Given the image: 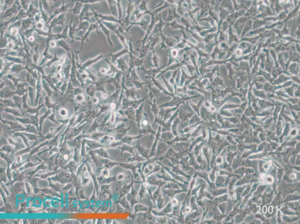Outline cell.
<instances>
[{
    "mask_svg": "<svg viewBox=\"0 0 300 224\" xmlns=\"http://www.w3.org/2000/svg\"><path fill=\"white\" fill-rule=\"evenodd\" d=\"M90 180V179L89 178H84L83 179V184L85 186L88 185L89 183Z\"/></svg>",
    "mask_w": 300,
    "mask_h": 224,
    "instance_id": "32",
    "label": "cell"
},
{
    "mask_svg": "<svg viewBox=\"0 0 300 224\" xmlns=\"http://www.w3.org/2000/svg\"><path fill=\"white\" fill-rule=\"evenodd\" d=\"M106 56H107L103 55V54H101V55L97 56L95 58L88 59V60L84 63V66L85 67V68H88V67L91 66L92 65L98 62V61H100L101 59L104 58L106 57Z\"/></svg>",
    "mask_w": 300,
    "mask_h": 224,
    "instance_id": "17",
    "label": "cell"
},
{
    "mask_svg": "<svg viewBox=\"0 0 300 224\" xmlns=\"http://www.w3.org/2000/svg\"><path fill=\"white\" fill-rule=\"evenodd\" d=\"M101 160L103 164V167L97 168L96 171L98 173L101 172L104 168L109 170L114 167L115 166L119 165V163L115 162V161L108 159L102 158Z\"/></svg>",
    "mask_w": 300,
    "mask_h": 224,
    "instance_id": "8",
    "label": "cell"
},
{
    "mask_svg": "<svg viewBox=\"0 0 300 224\" xmlns=\"http://www.w3.org/2000/svg\"><path fill=\"white\" fill-rule=\"evenodd\" d=\"M90 6H91V5H86L84 10H83L82 17H81L82 18V19L84 20H86V21L89 22H91L90 18L92 16L94 15L93 12H90L89 11V9L90 8Z\"/></svg>",
    "mask_w": 300,
    "mask_h": 224,
    "instance_id": "16",
    "label": "cell"
},
{
    "mask_svg": "<svg viewBox=\"0 0 300 224\" xmlns=\"http://www.w3.org/2000/svg\"><path fill=\"white\" fill-rule=\"evenodd\" d=\"M117 9H118V19L121 21H122V4H121V1L120 0H117Z\"/></svg>",
    "mask_w": 300,
    "mask_h": 224,
    "instance_id": "24",
    "label": "cell"
},
{
    "mask_svg": "<svg viewBox=\"0 0 300 224\" xmlns=\"http://www.w3.org/2000/svg\"><path fill=\"white\" fill-rule=\"evenodd\" d=\"M147 23V22L144 21V20H142L141 21H134L132 22H130L129 24H130V26L128 27V28H126V32H129L130 29L131 28L132 26H134V25H137V26H139L141 27L144 30H145L146 29V25Z\"/></svg>",
    "mask_w": 300,
    "mask_h": 224,
    "instance_id": "21",
    "label": "cell"
},
{
    "mask_svg": "<svg viewBox=\"0 0 300 224\" xmlns=\"http://www.w3.org/2000/svg\"><path fill=\"white\" fill-rule=\"evenodd\" d=\"M116 61L117 64V67L119 69L122 70V71H124L125 70L128 69L129 68L125 58L123 57H121L120 58L117 59Z\"/></svg>",
    "mask_w": 300,
    "mask_h": 224,
    "instance_id": "18",
    "label": "cell"
},
{
    "mask_svg": "<svg viewBox=\"0 0 300 224\" xmlns=\"http://www.w3.org/2000/svg\"><path fill=\"white\" fill-rule=\"evenodd\" d=\"M87 168L90 176L93 179L94 183L95 186V188L96 191L97 196H99V192H100V185L98 183L97 179V177L92 172V169L91 165L90 164H87Z\"/></svg>",
    "mask_w": 300,
    "mask_h": 224,
    "instance_id": "13",
    "label": "cell"
},
{
    "mask_svg": "<svg viewBox=\"0 0 300 224\" xmlns=\"http://www.w3.org/2000/svg\"><path fill=\"white\" fill-rule=\"evenodd\" d=\"M134 211L133 213L136 214L138 213L140 211H147L148 210V208L147 207L145 206V205L139 203L134 205Z\"/></svg>",
    "mask_w": 300,
    "mask_h": 224,
    "instance_id": "22",
    "label": "cell"
},
{
    "mask_svg": "<svg viewBox=\"0 0 300 224\" xmlns=\"http://www.w3.org/2000/svg\"><path fill=\"white\" fill-rule=\"evenodd\" d=\"M97 179L100 185L102 184H111L117 181L116 176L105 177L102 174L97 177Z\"/></svg>",
    "mask_w": 300,
    "mask_h": 224,
    "instance_id": "11",
    "label": "cell"
},
{
    "mask_svg": "<svg viewBox=\"0 0 300 224\" xmlns=\"http://www.w3.org/2000/svg\"><path fill=\"white\" fill-rule=\"evenodd\" d=\"M126 151L130 152L131 153H133V149H131V148L128 147H126L124 148L123 147L122 148V154H122H122L123 153L124 151Z\"/></svg>",
    "mask_w": 300,
    "mask_h": 224,
    "instance_id": "30",
    "label": "cell"
},
{
    "mask_svg": "<svg viewBox=\"0 0 300 224\" xmlns=\"http://www.w3.org/2000/svg\"><path fill=\"white\" fill-rule=\"evenodd\" d=\"M138 192L135 189L133 185L132 187L131 191L126 196V200L129 202L132 209L135 205L139 203L137 198L138 196Z\"/></svg>",
    "mask_w": 300,
    "mask_h": 224,
    "instance_id": "5",
    "label": "cell"
},
{
    "mask_svg": "<svg viewBox=\"0 0 300 224\" xmlns=\"http://www.w3.org/2000/svg\"><path fill=\"white\" fill-rule=\"evenodd\" d=\"M115 204H116V213H123L126 212L125 209H124V208L119 203H116Z\"/></svg>",
    "mask_w": 300,
    "mask_h": 224,
    "instance_id": "27",
    "label": "cell"
},
{
    "mask_svg": "<svg viewBox=\"0 0 300 224\" xmlns=\"http://www.w3.org/2000/svg\"><path fill=\"white\" fill-rule=\"evenodd\" d=\"M142 163H139L135 164V162H127L126 163H119V165L126 169L130 170L133 173L134 178H136L139 176L138 169L142 167Z\"/></svg>",
    "mask_w": 300,
    "mask_h": 224,
    "instance_id": "3",
    "label": "cell"
},
{
    "mask_svg": "<svg viewBox=\"0 0 300 224\" xmlns=\"http://www.w3.org/2000/svg\"><path fill=\"white\" fill-rule=\"evenodd\" d=\"M119 203L125 209L126 212L131 213V212L132 209L131 205L128 200H126V196H124L120 200L114 202V203Z\"/></svg>",
    "mask_w": 300,
    "mask_h": 224,
    "instance_id": "14",
    "label": "cell"
},
{
    "mask_svg": "<svg viewBox=\"0 0 300 224\" xmlns=\"http://www.w3.org/2000/svg\"><path fill=\"white\" fill-rule=\"evenodd\" d=\"M105 221L106 224H111L113 222V220L111 219H106L105 220Z\"/></svg>",
    "mask_w": 300,
    "mask_h": 224,
    "instance_id": "34",
    "label": "cell"
},
{
    "mask_svg": "<svg viewBox=\"0 0 300 224\" xmlns=\"http://www.w3.org/2000/svg\"><path fill=\"white\" fill-rule=\"evenodd\" d=\"M90 8H91L92 12H93L94 16H95V17H96L98 18V19H100L101 21H105L107 22H113L118 23V24H120L121 26H122L123 28H124V29L126 30V28H125L123 23H122V21L118 19H117L116 17L113 15H103V14L97 13V12L95 11L94 10L93 7L91 6H90Z\"/></svg>",
    "mask_w": 300,
    "mask_h": 224,
    "instance_id": "2",
    "label": "cell"
},
{
    "mask_svg": "<svg viewBox=\"0 0 300 224\" xmlns=\"http://www.w3.org/2000/svg\"><path fill=\"white\" fill-rule=\"evenodd\" d=\"M129 47L124 48V49L121 50L120 51L117 52L116 53L113 54L112 53H110L108 55L110 56L111 57V62L114 64L117 61V59L122 57L125 54H129Z\"/></svg>",
    "mask_w": 300,
    "mask_h": 224,
    "instance_id": "9",
    "label": "cell"
},
{
    "mask_svg": "<svg viewBox=\"0 0 300 224\" xmlns=\"http://www.w3.org/2000/svg\"><path fill=\"white\" fill-rule=\"evenodd\" d=\"M134 180L133 178H132L131 181L129 184L124 183L122 185V189H121L120 194H119V200H120L123 197L126 196V195L129 194L131 191L132 187L133 185Z\"/></svg>",
    "mask_w": 300,
    "mask_h": 224,
    "instance_id": "10",
    "label": "cell"
},
{
    "mask_svg": "<svg viewBox=\"0 0 300 224\" xmlns=\"http://www.w3.org/2000/svg\"><path fill=\"white\" fill-rule=\"evenodd\" d=\"M99 24L98 22L97 21L95 23H91L90 24L89 28H88V30L87 31L85 35H84V37H83L82 39V45L84 44V43L85 41L87 39L88 36L90 35V33L93 31L96 30L97 33H99Z\"/></svg>",
    "mask_w": 300,
    "mask_h": 224,
    "instance_id": "12",
    "label": "cell"
},
{
    "mask_svg": "<svg viewBox=\"0 0 300 224\" xmlns=\"http://www.w3.org/2000/svg\"><path fill=\"white\" fill-rule=\"evenodd\" d=\"M146 191V189L145 186H144V183H142L140 190L138 193V196L139 197L140 200H141L143 199V198H144V196H145Z\"/></svg>",
    "mask_w": 300,
    "mask_h": 224,
    "instance_id": "25",
    "label": "cell"
},
{
    "mask_svg": "<svg viewBox=\"0 0 300 224\" xmlns=\"http://www.w3.org/2000/svg\"><path fill=\"white\" fill-rule=\"evenodd\" d=\"M127 33L128 32L126 31L124 28L121 26H119L114 33L118 37L124 48L129 47L126 44V37Z\"/></svg>",
    "mask_w": 300,
    "mask_h": 224,
    "instance_id": "6",
    "label": "cell"
},
{
    "mask_svg": "<svg viewBox=\"0 0 300 224\" xmlns=\"http://www.w3.org/2000/svg\"><path fill=\"white\" fill-rule=\"evenodd\" d=\"M84 3H89L90 4H92V3H98L102 2V1H97V0H90V1H84Z\"/></svg>",
    "mask_w": 300,
    "mask_h": 224,
    "instance_id": "31",
    "label": "cell"
},
{
    "mask_svg": "<svg viewBox=\"0 0 300 224\" xmlns=\"http://www.w3.org/2000/svg\"><path fill=\"white\" fill-rule=\"evenodd\" d=\"M97 153L101 157H103L105 158L111 160L113 161H115L114 159L111 157L108 154V153L106 152L101 150L97 152Z\"/></svg>",
    "mask_w": 300,
    "mask_h": 224,
    "instance_id": "26",
    "label": "cell"
},
{
    "mask_svg": "<svg viewBox=\"0 0 300 224\" xmlns=\"http://www.w3.org/2000/svg\"><path fill=\"white\" fill-rule=\"evenodd\" d=\"M104 223H105V221L104 219H99L97 220V224H103Z\"/></svg>",
    "mask_w": 300,
    "mask_h": 224,
    "instance_id": "35",
    "label": "cell"
},
{
    "mask_svg": "<svg viewBox=\"0 0 300 224\" xmlns=\"http://www.w3.org/2000/svg\"><path fill=\"white\" fill-rule=\"evenodd\" d=\"M106 1L111 9L113 15L117 17V12H118L117 1L107 0Z\"/></svg>",
    "mask_w": 300,
    "mask_h": 224,
    "instance_id": "19",
    "label": "cell"
},
{
    "mask_svg": "<svg viewBox=\"0 0 300 224\" xmlns=\"http://www.w3.org/2000/svg\"><path fill=\"white\" fill-rule=\"evenodd\" d=\"M95 18L96 19L97 21L99 23V28L101 29V30L104 32V35L106 36V38L107 39L109 45L110 53H112L111 48L113 46V43L112 42L111 37H110V34H111V32L110 31L109 29L105 26L100 19L96 17H95Z\"/></svg>",
    "mask_w": 300,
    "mask_h": 224,
    "instance_id": "7",
    "label": "cell"
},
{
    "mask_svg": "<svg viewBox=\"0 0 300 224\" xmlns=\"http://www.w3.org/2000/svg\"><path fill=\"white\" fill-rule=\"evenodd\" d=\"M102 23L105 26L106 28H108L111 32L113 33L115 32L118 28L119 26V24L117 23L110 22L105 21H102Z\"/></svg>",
    "mask_w": 300,
    "mask_h": 224,
    "instance_id": "20",
    "label": "cell"
},
{
    "mask_svg": "<svg viewBox=\"0 0 300 224\" xmlns=\"http://www.w3.org/2000/svg\"><path fill=\"white\" fill-rule=\"evenodd\" d=\"M111 184H102L100 185L99 195H106L112 197L111 190Z\"/></svg>",
    "mask_w": 300,
    "mask_h": 224,
    "instance_id": "15",
    "label": "cell"
},
{
    "mask_svg": "<svg viewBox=\"0 0 300 224\" xmlns=\"http://www.w3.org/2000/svg\"><path fill=\"white\" fill-rule=\"evenodd\" d=\"M125 175L123 173H120L116 176L117 181L122 182L125 179Z\"/></svg>",
    "mask_w": 300,
    "mask_h": 224,
    "instance_id": "28",
    "label": "cell"
},
{
    "mask_svg": "<svg viewBox=\"0 0 300 224\" xmlns=\"http://www.w3.org/2000/svg\"><path fill=\"white\" fill-rule=\"evenodd\" d=\"M128 1L129 2L126 11V16L123 20V22L127 24H129L131 22L130 21V17L137 5H138V3L140 2V1H138L135 3H133L132 1Z\"/></svg>",
    "mask_w": 300,
    "mask_h": 224,
    "instance_id": "4",
    "label": "cell"
},
{
    "mask_svg": "<svg viewBox=\"0 0 300 224\" xmlns=\"http://www.w3.org/2000/svg\"><path fill=\"white\" fill-rule=\"evenodd\" d=\"M129 41V70L133 69L135 67H139L142 64L143 61L142 59H139L135 56V53L132 44V41L131 39L128 41Z\"/></svg>",
    "mask_w": 300,
    "mask_h": 224,
    "instance_id": "1",
    "label": "cell"
},
{
    "mask_svg": "<svg viewBox=\"0 0 300 224\" xmlns=\"http://www.w3.org/2000/svg\"><path fill=\"white\" fill-rule=\"evenodd\" d=\"M144 161H145V160H144V159L142 157H140L138 154H135L133 156L131 157L128 158L127 161H126V162H144Z\"/></svg>",
    "mask_w": 300,
    "mask_h": 224,
    "instance_id": "23",
    "label": "cell"
},
{
    "mask_svg": "<svg viewBox=\"0 0 300 224\" xmlns=\"http://www.w3.org/2000/svg\"><path fill=\"white\" fill-rule=\"evenodd\" d=\"M96 196H97L96 191V190L95 188L93 194H92L91 197L90 198V200H94L96 198Z\"/></svg>",
    "mask_w": 300,
    "mask_h": 224,
    "instance_id": "33",
    "label": "cell"
},
{
    "mask_svg": "<svg viewBox=\"0 0 300 224\" xmlns=\"http://www.w3.org/2000/svg\"><path fill=\"white\" fill-rule=\"evenodd\" d=\"M101 173H102V175L103 176L105 177L109 176L110 173L109 169L104 168V169L102 170V171H101Z\"/></svg>",
    "mask_w": 300,
    "mask_h": 224,
    "instance_id": "29",
    "label": "cell"
}]
</instances>
